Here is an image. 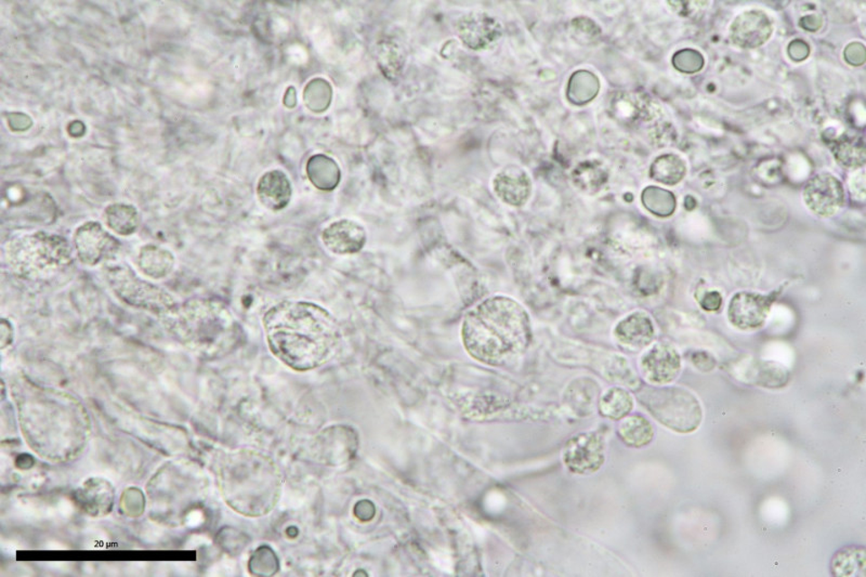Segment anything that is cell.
I'll return each mask as SVG.
<instances>
[{
	"label": "cell",
	"mask_w": 866,
	"mask_h": 577,
	"mask_svg": "<svg viewBox=\"0 0 866 577\" xmlns=\"http://www.w3.org/2000/svg\"><path fill=\"white\" fill-rule=\"evenodd\" d=\"M263 327L272 354L298 372L325 365L342 342L336 318L314 302L283 301L266 313Z\"/></svg>",
	"instance_id": "6da1fadb"
},
{
	"label": "cell",
	"mask_w": 866,
	"mask_h": 577,
	"mask_svg": "<svg viewBox=\"0 0 866 577\" xmlns=\"http://www.w3.org/2000/svg\"><path fill=\"white\" fill-rule=\"evenodd\" d=\"M462 338L476 361L497 367L512 364L529 348V313L511 297H490L466 315Z\"/></svg>",
	"instance_id": "7a4b0ae2"
},
{
	"label": "cell",
	"mask_w": 866,
	"mask_h": 577,
	"mask_svg": "<svg viewBox=\"0 0 866 577\" xmlns=\"http://www.w3.org/2000/svg\"><path fill=\"white\" fill-rule=\"evenodd\" d=\"M68 240L38 231L14 236L4 249L5 265L15 277L41 281L56 276L73 260Z\"/></svg>",
	"instance_id": "3957f363"
},
{
	"label": "cell",
	"mask_w": 866,
	"mask_h": 577,
	"mask_svg": "<svg viewBox=\"0 0 866 577\" xmlns=\"http://www.w3.org/2000/svg\"><path fill=\"white\" fill-rule=\"evenodd\" d=\"M163 321L181 336L193 335L218 344L232 343L239 335V326L231 311L212 299L179 302Z\"/></svg>",
	"instance_id": "277c9868"
},
{
	"label": "cell",
	"mask_w": 866,
	"mask_h": 577,
	"mask_svg": "<svg viewBox=\"0 0 866 577\" xmlns=\"http://www.w3.org/2000/svg\"><path fill=\"white\" fill-rule=\"evenodd\" d=\"M104 277L113 294L123 304L153 316L165 317L179 304L168 290L142 277L126 263H108Z\"/></svg>",
	"instance_id": "5b68a950"
},
{
	"label": "cell",
	"mask_w": 866,
	"mask_h": 577,
	"mask_svg": "<svg viewBox=\"0 0 866 577\" xmlns=\"http://www.w3.org/2000/svg\"><path fill=\"white\" fill-rule=\"evenodd\" d=\"M641 403L661 425L679 434L699 430L703 421V408L698 398L682 387L649 388L641 394Z\"/></svg>",
	"instance_id": "8992f818"
},
{
	"label": "cell",
	"mask_w": 866,
	"mask_h": 577,
	"mask_svg": "<svg viewBox=\"0 0 866 577\" xmlns=\"http://www.w3.org/2000/svg\"><path fill=\"white\" fill-rule=\"evenodd\" d=\"M72 243L76 258L88 268L108 265L120 250L119 241L96 222L80 225L75 230Z\"/></svg>",
	"instance_id": "52a82bcc"
},
{
	"label": "cell",
	"mask_w": 866,
	"mask_h": 577,
	"mask_svg": "<svg viewBox=\"0 0 866 577\" xmlns=\"http://www.w3.org/2000/svg\"><path fill=\"white\" fill-rule=\"evenodd\" d=\"M564 466L572 474L593 475L605 464V439L597 432H582L569 439L562 450Z\"/></svg>",
	"instance_id": "ba28073f"
},
{
	"label": "cell",
	"mask_w": 866,
	"mask_h": 577,
	"mask_svg": "<svg viewBox=\"0 0 866 577\" xmlns=\"http://www.w3.org/2000/svg\"><path fill=\"white\" fill-rule=\"evenodd\" d=\"M639 366L646 382L654 386H666L675 382L681 374L682 355L670 344H655L641 355Z\"/></svg>",
	"instance_id": "9c48e42d"
},
{
	"label": "cell",
	"mask_w": 866,
	"mask_h": 577,
	"mask_svg": "<svg viewBox=\"0 0 866 577\" xmlns=\"http://www.w3.org/2000/svg\"><path fill=\"white\" fill-rule=\"evenodd\" d=\"M804 201L809 210L820 217H831L845 202L842 184L831 174H819L804 189Z\"/></svg>",
	"instance_id": "30bf717a"
},
{
	"label": "cell",
	"mask_w": 866,
	"mask_h": 577,
	"mask_svg": "<svg viewBox=\"0 0 866 577\" xmlns=\"http://www.w3.org/2000/svg\"><path fill=\"white\" fill-rule=\"evenodd\" d=\"M775 297L755 293H738L728 307V318L741 331H756L765 326Z\"/></svg>",
	"instance_id": "8fae6325"
},
{
	"label": "cell",
	"mask_w": 866,
	"mask_h": 577,
	"mask_svg": "<svg viewBox=\"0 0 866 577\" xmlns=\"http://www.w3.org/2000/svg\"><path fill=\"white\" fill-rule=\"evenodd\" d=\"M774 33V24L769 15L761 10H748L739 14L730 26V38L734 45L754 49L765 45Z\"/></svg>",
	"instance_id": "7c38bea8"
},
{
	"label": "cell",
	"mask_w": 866,
	"mask_h": 577,
	"mask_svg": "<svg viewBox=\"0 0 866 577\" xmlns=\"http://www.w3.org/2000/svg\"><path fill=\"white\" fill-rule=\"evenodd\" d=\"M731 367L732 375L739 382L755 386L779 389L786 387L789 381L787 368L775 361L743 359Z\"/></svg>",
	"instance_id": "4fadbf2b"
},
{
	"label": "cell",
	"mask_w": 866,
	"mask_h": 577,
	"mask_svg": "<svg viewBox=\"0 0 866 577\" xmlns=\"http://www.w3.org/2000/svg\"><path fill=\"white\" fill-rule=\"evenodd\" d=\"M323 244L333 254L354 255L363 250L367 234L363 225L350 219L336 220L322 231Z\"/></svg>",
	"instance_id": "5bb4252c"
},
{
	"label": "cell",
	"mask_w": 866,
	"mask_h": 577,
	"mask_svg": "<svg viewBox=\"0 0 866 577\" xmlns=\"http://www.w3.org/2000/svg\"><path fill=\"white\" fill-rule=\"evenodd\" d=\"M458 34L465 45L475 51L490 48L500 40V22L486 14H473L464 16L458 24Z\"/></svg>",
	"instance_id": "9a60e30c"
},
{
	"label": "cell",
	"mask_w": 866,
	"mask_h": 577,
	"mask_svg": "<svg viewBox=\"0 0 866 577\" xmlns=\"http://www.w3.org/2000/svg\"><path fill=\"white\" fill-rule=\"evenodd\" d=\"M614 337L625 349L644 350L649 347L655 337L654 322L645 312L630 313L617 323L614 328Z\"/></svg>",
	"instance_id": "2e32d148"
},
{
	"label": "cell",
	"mask_w": 866,
	"mask_h": 577,
	"mask_svg": "<svg viewBox=\"0 0 866 577\" xmlns=\"http://www.w3.org/2000/svg\"><path fill=\"white\" fill-rule=\"evenodd\" d=\"M493 189L505 204L520 207L526 204L532 194V181L528 173L518 166L501 170L493 180Z\"/></svg>",
	"instance_id": "e0dca14e"
},
{
	"label": "cell",
	"mask_w": 866,
	"mask_h": 577,
	"mask_svg": "<svg viewBox=\"0 0 866 577\" xmlns=\"http://www.w3.org/2000/svg\"><path fill=\"white\" fill-rule=\"evenodd\" d=\"M175 265L177 260L174 252L156 244L141 246L135 260L136 272L153 282H160L171 277Z\"/></svg>",
	"instance_id": "ac0fdd59"
},
{
	"label": "cell",
	"mask_w": 866,
	"mask_h": 577,
	"mask_svg": "<svg viewBox=\"0 0 866 577\" xmlns=\"http://www.w3.org/2000/svg\"><path fill=\"white\" fill-rule=\"evenodd\" d=\"M256 191L261 204L272 212L284 210L293 196L292 183L287 175L279 169L263 174Z\"/></svg>",
	"instance_id": "d6986e66"
},
{
	"label": "cell",
	"mask_w": 866,
	"mask_h": 577,
	"mask_svg": "<svg viewBox=\"0 0 866 577\" xmlns=\"http://www.w3.org/2000/svg\"><path fill=\"white\" fill-rule=\"evenodd\" d=\"M599 384L590 378L575 379L564 393V401L568 408L575 414L588 416L593 413L598 404Z\"/></svg>",
	"instance_id": "ffe728a7"
},
{
	"label": "cell",
	"mask_w": 866,
	"mask_h": 577,
	"mask_svg": "<svg viewBox=\"0 0 866 577\" xmlns=\"http://www.w3.org/2000/svg\"><path fill=\"white\" fill-rule=\"evenodd\" d=\"M104 223L113 233L127 238L138 231L140 215L134 205L126 203H113L103 213Z\"/></svg>",
	"instance_id": "44dd1931"
},
{
	"label": "cell",
	"mask_w": 866,
	"mask_h": 577,
	"mask_svg": "<svg viewBox=\"0 0 866 577\" xmlns=\"http://www.w3.org/2000/svg\"><path fill=\"white\" fill-rule=\"evenodd\" d=\"M621 441L628 448L643 449L654 441L655 430L652 422L640 414L628 415L617 428Z\"/></svg>",
	"instance_id": "7402d4cb"
},
{
	"label": "cell",
	"mask_w": 866,
	"mask_h": 577,
	"mask_svg": "<svg viewBox=\"0 0 866 577\" xmlns=\"http://www.w3.org/2000/svg\"><path fill=\"white\" fill-rule=\"evenodd\" d=\"M306 175L315 188L331 191L341 183L342 173L333 158L322 154L310 157L306 164Z\"/></svg>",
	"instance_id": "603a6c76"
},
{
	"label": "cell",
	"mask_w": 866,
	"mask_h": 577,
	"mask_svg": "<svg viewBox=\"0 0 866 577\" xmlns=\"http://www.w3.org/2000/svg\"><path fill=\"white\" fill-rule=\"evenodd\" d=\"M866 552L863 546L840 549L831 560V574L835 577L865 576Z\"/></svg>",
	"instance_id": "cb8c5ba5"
},
{
	"label": "cell",
	"mask_w": 866,
	"mask_h": 577,
	"mask_svg": "<svg viewBox=\"0 0 866 577\" xmlns=\"http://www.w3.org/2000/svg\"><path fill=\"white\" fill-rule=\"evenodd\" d=\"M687 175V164L676 154H663L650 167V177L665 185L681 184Z\"/></svg>",
	"instance_id": "d4e9b609"
},
{
	"label": "cell",
	"mask_w": 866,
	"mask_h": 577,
	"mask_svg": "<svg viewBox=\"0 0 866 577\" xmlns=\"http://www.w3.org/2000/svg\"><path fill=\"white\" fill-rule=\"evenodd\" d=\"M598 409L605 419L622 421L634 409L633 395L621 387L608 388L600 395Z\"/></svg>",
	"instance_id": "484cf974"
},
{
	"label": "cell",
	"mask_w": 866,
	"mask_h": 577,
	"mask_svg": "<svg viewBox=\"0 0 866 577\" xmlns=\"http://www.w3.org/2000/svg\"><path fill=\"white\" fill-rule=\"evenodd\" d=\"M832 152L838 164L846 168H858L865 163V147L858 137L843 136L833 142Z\"/></svg>",
	"instance_id": "4316f807"
},
{
	"label": "cell",
	"mask_w": 866,
	"mask_h": 577,
	"mask_svg": "<svg viewBox=\"0 0 866 577\" xmlns=\"http://www.w3.org/2000/svg\"><path fill=\"white\" fill-rule=\"evenodd\" d=\"M574 184L586 194H595L605 186L607 173L604 165L597 161L585 162L574 169Z\"/></svg>",
	"instance_id": "83f0119b"
},
{
	"label": "cell",
	"mask_w": 866,
	"mask_h": 577,
	"mask_svg": "<svg viewBox=\"0 0 866 577\" xmlns=\"http://www.w3.org/2000/svg\"><path fill=\"white\" fill-rule=\"evenodd\" d=\"M643 204L651 213L661 218L673 215L677 208L676 196L660 186H648L641 195Z\"/></svg>",
	"instance_id": "f1b7e54d"
},
{
	"label": "cell",
	"mask_w": 866,
	"mask_h": 577,
	"mask_svg": "<svg viewBox=\"0 0 866 577\" xmlns=\"http://www.w3.org/2000/svg\"><path fill=\"white\" fill-rule=\"evenodd\" d=\"M599 80L588 71L575 73L568 85V98L578 106L588 103L599 92Z\"/></svg>",
	"instance_id": "f546056e"
},
{
	"label": "cell",
	"mask_w": 866,
	"mask_h": 577,
	"mask_svg": "<svg viewBox=\"0 0 866 577\" xmlns=\"http://www.w3.org/2000/svg\"><path fill=\"white\" fill-rule=\"evenodd\" d=\"M332 87L325 80H311L304 93L305 103L312 112H325L332 101Z\"/></svg>",
	"instance_id": "4dcf8cb0"
},
{
	"label": "cell",
	"mask_w": 866,
	"mask_h": 577,
	"mask_svg": "<svg viewBox=\"0 0 866 577\" xmlns=\"http://www.w3.org/2000/svg\"><path fill=\"white\" fill-rule=\"evenodd\" d=\"M704 64L703 54L692 48L682 49L673 57V68L684 74L699 73L704 68Z\"/></svg>",
	"instance_id": "1f68e13d"
},
{
	"label": "cell",
	"mask_w": 866,
	"mask_h": 577,
	"mask_svg": "<svg viewBox=\"0 0 866 577\" xmlns=\"http://www.w3.org/2000/svg\"><path fill=\"white\" fill-rule=\"evenodd\" d=\"M380 57L381 58L380 65L382 68V72L394 76L402 70L404 63L402 52L393 43H389L387 46L383 45Z\"/></svg>",
	"instance_id": "d6a6232c"
},
{
	"label": "cell",
	"mask_w": 866,
	"mask_h": 577,
	"mask_svg": "<svg viewBox=\"0 0 866 577\" xmlns=\"http://www.w3.org/2000/svg\"><path fill=\"white\" fill-rule=\"evenodd\" d=\"M692 365L701 372L709 373L714 371L717 366V360L709 351L696 350L690 356Z\"/></svg>",
	"instance_id": "836d02e7"
},
{
	"label": "cell",
	"mask_w": 866,
	"mask_h": 577,
	"mask_svg": "<svg viewBox=\"0 0 866 577\" xmlns=\"http://www.w3.org/2000/svg\"><path fill=\"white\" fill-rule=\"evenodd\" d=\"M843 58L848 64L852 67H861L865 63L866 52L863 43H851L843 51Z\"/></svg>",
	"instance_id": "e575fe53"
},
{
	"label": "cell",
	"mask_w": 866,
	"mask_h": 577,
	"mask_svg": "<svg viewBox=\"0 0 866 577\" xmlns=\"http://www.w3.org/2000/svg\"><path fill=\"white\" fill-rule=\"evenodd\" d=\"M787 54L794 62H803L809 57L810 46L808 45V43L797 38V40H794L789 43L787 47Z\"/></svg>",
	"instance_id": "d590c367"
},
{
	"label": "cell",
	"mask_w": 866,
	"mask_h": 577,
	"mask_svg": "<svg viewBox=\"0 0 866 577\" xmlns=\"http://www.w3.org/2000/svg\"><path fill=\"white\" fill-rule=\"evenodd\" d=\"M721 305L722 297L720 293H718L716 290H711L704 294L703 298L701 300V306L706 311H717L720 309Z\"/></svg>",
	"instance_id": "8d00e7d4"
},
{
	"label": "cell",
	"mask_w": 866,
	"mask_h": 577,
	"mask_svg": "<svg viewBox=\"0 0 866 577\" xmlns=\"http://www.w3.org/2000/svg\"><path fill=\"white\" fill-rule=\"evenodd\" d=\"M8 124L10 128L14 130V126L19 124L18 129L16 131H25L32 128V119L29 118V115L22 113H10L8 117Z\"/></svg>",
	"instance_id": "74e56055"
},
{
	"label": "cell",
	"mask_w": 866,
	"mask_h": 577,
	"mask_svg": "<svg viewBox=\"0 0 866 577\" xmlns=\"http://www.w3.org/2000/svg\"><path fill=\"white\" fill-rule=\"evenodd\" d=\"M799 26L803 27L805 31L815 32L821 29L822 20L818 15L814 14L804 16V18L799 21Z\"/></svg>",
	"instance_id": "f35d334b"
},
{
	"label": "cell",
	"mask_w": 866,
	"mask_h": 577,
	"mask_svg": "<svg viewBox=\"0 0 866 577\" xmlns=\"http://www.w3.org/2000/svg\"><path fill=\"white\" fill-rule=\"evenodd\" d=\"M70 128H75V130L69 131V134L72 137H80L84 136L85 134V125L81 122H78V120H76V122L71 123Z\"/></svg>",
	"instance_id": "ab89813d"
}]
</instances>
